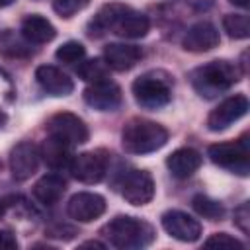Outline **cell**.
Listing matches in <instances>:
<instances>
[{"instance_id": "6da1fadb", "label": "cell", "mask_w": 250, "mask_h": 250, "mask_svg": "<svg viewBox=\"0 0 250 250\" xmlns=\"http://www.w3.org/2000/svg\"><path fill=\"white\" fill-rule=\"evenodd\" d=\"M90 27H94L98 31L111 29L113 33H117L121 37L137 39V37H145L146 35L150 23H148V18L145 14L133 10L131 6L105 4V6L100 8L96 18L90 21Z\"/></svg>"}, {"instance_id": "7a4b0ae2", "label": "cell", "mask_w": 250, "mask_h": 250, "mask_svg": "<svg viewBox=\"0 0 250 250\" xmlns=\"http://www.w3.org/2000/svg\"><path fill=\"white\" fill-rule=\"evenodd\" d=\"M240 78L238 68L229 61H211L207 64L197 66L189 74V82L193 90L203 98H215L227 92Z\"/></svg>"}, {"instance_id": "3957f363", "label": "cell", "mask_w": 250, "mask_h": 250, "mask_svg": "<svg viewBox=\"0 0 250 250\" xmlns=\"http://www.w3.org/2000/svg\"><path fill=\"white\" fill-rule=\"evenodd\" d=\"M168 141V131L148 119H129L121 131V145L129 154H148L162 148Z\"/></svg>"}, {"instance_id": "277c9868", "label": "cell", "mask_w": 250, "mask_h": 250, "mask_svg": "<svg viewBox=\"0 0 250 250\" xmlns=\"http://www.w3.org/2000/svg\"><path fill=\"white\" fill-rule=\"evenodd\" d=\"M100 232L109 240V244L123 250L145 248L154 240V229L148 223L127 215L111 219L105 227H102Z\"/></svg>"}, {"instance_id": "5b68a950", "label": "cell", "mask_w": 250, "mask_h": 250, "mask_svg": "<svg viewBox=\"0 0 250 250\" xmlns=\"http://www.w3.org/2000/svg\"><path fill=\"white\" fill-rule=\"evenodd\" d=\"M172 84L174 82H172V76L168 72L148 70L133 82L131 90H133V96H135L139 105H143L146 109H158L170 102Z\"/></svg>"}, {"instance_id": "8992f818", "label": "cell", "mask_w": 250, "mask_h": 250, "mask_svg": "<svg viewBox=\"0 0 250 250\" xmlns=\"http://www.w3.org/2000/svg\"><path fill=\"white\" fill-rule=\"evenodd\" d=\"M209 158L221 166L227 168L238 176H248L250 172V146L246 141V135L238 141H227V143H215L207 148Z\"/></svg>"}, {"instance_id": "52a82bcc", "label": "cell", "mask_w": 250, "mask_h": 250, "mask_svg": "<svg viewBox=\"0 0 250 250\" xmlns=\"http://www.w3.org/2000/svg\"><path fill=\"white\" fill-rule=\"evenodd\" d=\"M47 135L55 137L70 146L74 145H82L88 141V125L74 113L70 111H59L55 115L49 117L47 121Z\"/></svg>"}, {"instance_id": "ba28073f", "label": "cell", "mask_w": 250, "mask_h": 250, "mask_svg": "<svg viewBox=\"0 0 250 250\" xmlns=\"http://www.w3.org/2000/svg\"><path fill=\"white\" fill-rule=\"evenodd\" d=\"M39 160H41V152H39L37 145L29 143V141L18 143L12 148V152H10V172H12V178L18 180V182L29 180L37 172Z\"/></svg>"}, {"instance_id": "9c48e42d", "label": "cell", "mask_w": 250, "mask_h": 250, "mask_svg": "<svg viewBox=\"0 0 250 250\" xmlns=\"http://www.w3.org/2000/svg\"><path fill=\"white\" fill-rule=\"evenodd\" d=\"M248 111V98L242 94L230 96L223 100L207 117V127L209 131H223L240 117H244Z\"/></svg>"}, {"instance_id": "30bf717a", "label": "cell", "mask_w": 250, "mask_h": 250, "mask_svg": "<svg viewBox=\"0 0 250 250\" xmlns=\"http://www.w3.org/2000/svg\"><path fill=\"white\" fill-rule=\"evenodd\" d=\"M70 172L82 184H98L107 172V160L105 156H102V152H82L78 156H72Z\"/></svg>"}, {"instance_id": "8fae6325", "label": "cell", "mask_w": 250, "mask_h": 250, "mask_svg": "<svg viewBox=\"0 0 250 250\" xmlns=\"http://www.w3.org/2000/svg\"><path fill=\"white\" fill-rule=\"evenodd\" d=\"M121 195L131 205H146L154 197V180L146 170H131L121 186Z\"/></svg>"}, {"instance_id": "7c38bea8", "label": "cell", "mask_w": 250, "mask_h": 250, "mask_svg": "<svg viewBox=\"0 0 250 250\" xmlns=\"http://www.w3.org/2000/svg\"><path fill=\"white\" fill-rule=\"evenodd\" d=\"M162 227L172 238L180 242H193L201 236V223L184 211H166L162 215Z\"/></svg>"}, {"instance_id": "4fadbf2b", "label": "cell", "mask_w": 250, "mask_h": 250, "mask_svg": "<svg viewBox=\"0 0 250 250\" xmlns=\"http://www.w3.org/2000/svg\"><path fill=\"white\" fill-rule=\"evenodd\" d=\"M84 102L98 111H113L121 104V90L109 78L92 82L84 90Z\"/></svg>"}, {"instance_id": "5bb4252c", "label": "cell", "mask_w": 250, "mask_h": 250, "mask_svg": "<svg viewBox=\"0 0 250 250\" xmlns=\"http://www.w3.org/2000/svg\"><path fill=\"white\" fill-rule=\"evenodd\" d=\"M104 211H105V199L100 193H92V191L74 193L66 203V213L80 223H90L102 217Z\"/></svg>"}, {"instance_id": "9a60e30c", "label": "cell", "mask_w": 250, "mask_h": 250, "mask_svg": "<svg viewBox=\"0 0 250 250\" xmlns=\"http://www.w3.org/2000/svg\"><path fill=\"white\" fill-rule=\"evenodd\" d=\"M219 31L209 21H197L188 29V33L182 39V47L191 53H205L219 45Z\"/></svg>"}, {"instance_id": "2e32d148", "label": "cell", "mask_w": 250, "mask_h": 250, "mask_svg": "<svg viewBox=\"0 0 250 250\" xmlns=\"http://www.w3.org/2000/svg\"><path fill=\"white\" fill-rule=\"evenodd\" d=\"M35 80L51 96H68L74 90L72 78H68V74H64L61 68H57L53 64H41V66H37Z\"/></svg>"}, {"instance_id": "e0dca14e", "label": "cell", "mask_w": 250, "mask_h": 250, "mask_svg": "<svg viewBox=\"0 0 250 250\" xmlns=\"http://www.w3.org/2000/svg\"><path fill=\"white\" fill-rule=\"evenodd\" d=\"M143 57L141 47L137 45H127V43H109L104 49V61L107 62L109 68L117 72H125L133 68Z\"/></svg>"}, {"instance_id": "ac0fdd59", "label": "cell", "mask_w": 250, "mask_h": 250, "mask_svg": "<svg viewBox=\"0 0 250 250\" xmlns=\"http://www.w3.org/2000/svg\"><path fill=\"white\" fill-rule=\"evenodd\" d=\"M166 166L172 172V176L184 180V178H189L201 166V154L197 150H193V148L184 146V148L174 150L166 158Z\"/></svg>"}, {"instance_id": "d6986e66", "label": "cell", "mask_w": 250, "mask_h": 250, "mask_svg": "<svg viewBox=\"0 0 250 250\" xmlns=\"http://www.w3.org/2000/svg\"><path fill=\"white\" fill-rule=\"evenodd\" d=\"M21 35L29 43L41 45V43L53 41L57 35V29L47 18H43L39 14H31L27 18H23V21H21Z\"/></svg>"}, {"instance_id": "ffe728a7", "label": "cell", "mask_w": 250, "mask_h": 250, "mask_svg": "<svg viewBox=\"0 0 250 250\" xmlns=\"http://www.w3.org/2000/svg\"><path fill=\"white\" fill-rule=\"evenodd\" d=\"M64 189H66V182L59 174H47L35 182L33 195L43 205H53L62 197Z\"/></svg>"}, {"instance_id": "44dd1931", "label": "cell", "mask_w": 250, "mask_h": 250, "mask_svg": "<svg viewBox=\"0 0 250 250\" xmlns=\"http://www.w3.org/2000/svg\"><path fill=\"white\" fill-rule=\"evenodd\" d=\"M39 152H41L45 164L49 168H53V170H61V168L68 166L70 160H72V146L62 143V141H59V139H55V137H49L43 143Z\"/></svg>"}, {"instance_id": "7402d4cb", "label": "cell", "mask_w": 250, "mask_h": 250, "mask_svg": "<svg viewBox=\"0 0 250 250\" xmlns=\"http://www.w3.org/2000/svg\"><path fill=\"white\" fill-rule=\"evenodd\" d=\"M78 76L86 82H100V80H105L107 78V72H109V66L104 59H90V61H84L80 66H78Z\"/></svg>"}, {"instance_id": "603a6c76", "label": "cell", "mask_w": 250, "mask_h": 250, "mask_svg": "<svg viewBox=\"0 0 250 250\" xmlns=\"http://www.w3.org/2000/svg\"><path fill=\"white\" fill-rule=\"evenodd\" d=\"M223 27L232 39H246L250 35V20L244 14H227L223 18Z\"/></svg>"}, {"instance_id": "cb8c5ba5", "label": "cell", "mask_w": 250, "mask_h": 250, "mask_svg": "<svg viewBox=\"0 0 250 250\" xmlns=\"http://www.w3.org/2000/svg\"><path fill=\"white\" fill-rule=\"evenodd\" d=\"M191 205H193V209H195L201 217H205V219H209V221H221L223 215H225L223 205L217 203L215 199L203 195V193L195 195V197L191 199Z\"/></svg>"}, {"instance_id": "d4e9b609", "label": "cell", "mask_w": 250, "mask_h": 250, "mask_svg": "<svg viewBox=\"0 0 250 250\" xmlns=\"http://www.w3.org/2000/svg\"><path fill=\"white\" fill-rule=\"evenodd\" d=\"M84 53H86V49H84L82 43H78V41H66L64 45H61V47L57 49L55 57H57L59 61L66 62V64H72V62L82 61V59H84Z\"/></svg>"}, {"instance_id": "484cf974", "label": "cell", "mask_w": 250, "mask_h": 250, "mask_svg": "<svg viewBox=\"0 0 250 250\" xmlns=\"http://www.w3.org/2000/svg\"><path fill=\"white\" fill-rule=\"evenodd\" d=\"M88 4L90 0H53V10L61 18H72L74 14L82 12Z\"/></svg>"}, {"instance_id": "4316f807", "label": "cell", "mask_w": 250, "mask_h": 250, "mask_svg": "<svg viewBox=\"0 0 250 250\" xmlns=\"http://www.w3.org/2000/svg\"><path fill=\"white\" fill-rule=\"evenodd\" d=\"M203 244L207 248H234V250H244V244L238 238H234V236H230L227 232H215Z\"/></svg>"}, {"instance_id": "83f0119b", "label": "cell", "mask_w": 250, "mask_h": 250, "mask_svg": "<svg viewBox=\"0 0 250 250\" xmlns=\"http://www.w3.org/2000/svg\"><path fill=\"white\" fill-rule=\"evenodd\" d=\"M248 221H250V209H248V203H242L234 211V223L242 232H248Z\"/></svg>"}, {"instance_id": "f1b7e54d", "label": "cell", "mask_w": 250, "mask_h": 250, "mask_svg": "<svg viewBox=\"0 0 250 250\" xmlns=\"http://www.w3.org/2000/svg\"><path fill=\"white\" fill-rule=\"evenodd\" d=\"M18 240L10 230H0V250H16Z\"/></svg>"}, {"instance_id": "f546056e", "label": "cell", "mask_w": 250, "mask_h": 250, "mask_svg": "<svg viewBox=\"0 0 250 250\" xmlns=\"http://www.w3.org/2000/svg\"><path fill=\"white\" fill-rule=\"evenodd\" d=\"M80 248H104V244L98 240H88V242H82Z\"/></svg>"}, {"instance_id": "4dcf8cb0", "label": "cell", "mask_w": 250, "mask_h": 250, "mask_svg": "<svg viewBox=\"0 0 250 250\" xmlns=\"http://www.w3.org/2000/svg\"><path fill=\"white\" fill-rule=\"evenodd\" d=\"M229 2H232L234 6H240V8H246L248 6V0H229Z\"/></svg>"}, {"instance_id": "1f68e13d", "label": "cell", "mask_w": 250, "mask_h": 250, "mask_svg": "<svg viewBox=\"0 0 250 250\" xmlns=\"http://www.w3.org/2000/svg\"><path fill=\"white\" fill-rule=\"evenodd\" d=\"M4 123H6V113H4V111H0V127H2Z\"/></svg>"}, {"instance_id": "d6a6232c", "label": "cell", "mask_w": 250, "mask_h": 250, "mask_svg": "<svg viewBox=\"0 0 250 250\" xmlns=\"http://www.w3.org/2000/svg\"><path fill=\"white\" fill-rule=\"evenodd\" d=\"M14 0H0V8H4V6H10Z\"/></svg>"}, {"instance_id": "836d02e7", "label": "cell", "mask_w": 250, "mask_h": 250, "mask_svg": "<svg viewBox=\"0 0 250 250\" xmlns=\"http://www.w3.org/2000/svg\"><path fill=\"white\" fill-rule=\"evenodd\" d=\"M4 211H6V209H4V203H2V201H0V219H2V217H4Z\"/></svg>"}]
</instances>
